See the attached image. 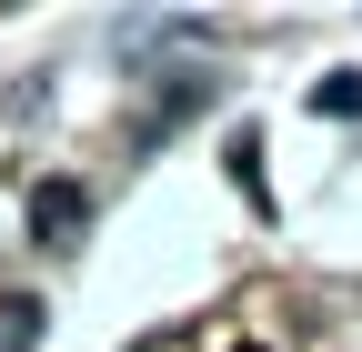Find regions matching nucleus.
Here are the masks:
<instances>
[{"instance_id": "obj_2", "label": "nucleus", "mask_w": 362, "mask_h": 352, "mask_svg": "<svg viewBox=\"0 0 362 352\" xmlns=\"http://www.w3.org/2000/svg\"><path fill=\"white\" fill-rule=\"evenodd\" d=\"M40 342V302H0V352H30Z\"/></svg>"}, {"instance_id": "obj_1", "label": "nucleus", "mask_w": 362, "mask_h": 352, "mask_svg": "<svg viewBox=\"0 0 362 352\" xmlns=\"http://www.w3.org/2000/svg\"><path fill=\"white\" fill-rule=\"evenodd\" d=\"M30 211H40V242H71V232H81V182H40Z\"/></svg>"}, {"instance_id": "obj_3", "label": "nucleus", "mask_w": 362, "mask_h": 352, "mask_svg": "<svg viewBox=\"0 0 362 352\" xmlns=\"http://www.w3.org/2000/svg\"><path fill=\"white\" fill-rule=\"evenodd\" d=\"M242 352H252V342H242Z\"/></svg>"}]
</instances>
